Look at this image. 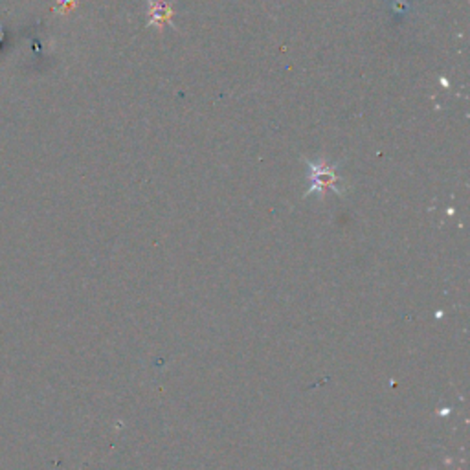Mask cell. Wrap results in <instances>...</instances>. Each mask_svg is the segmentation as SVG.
<instances>
[{
    "mask_svg": "<svg viewBox=\"0 0 470 470\" xmlns=\"http://www.w3.org/2000/svg\"><path fill=\"white\" fill-rule=\"evenodd\" d=\"M149 4H151L149 24H158V26H164L166 22H171L173 11H171V8L164 2V0H156V2L151 0Z\"/></svg>",
    "mask_w": 470,
    "mask_h": 470,
    "instance_id": "cell-1",
    "label": "cell"
},
{
    "mask_svg": "<svg viewBox=\"0 0 470 470\" xmlns=\"http://www.w3.org/2000/svg\"><path fill=\"white\" fill-rule=\"evenodd\" d=\"M0 41H2V33H0Z\"/></svg>",
    "mask_w": 470,
    "mask_h": 470,
    "instance_id": "cell-2",
    "label": "cell"
}]
</instances>
